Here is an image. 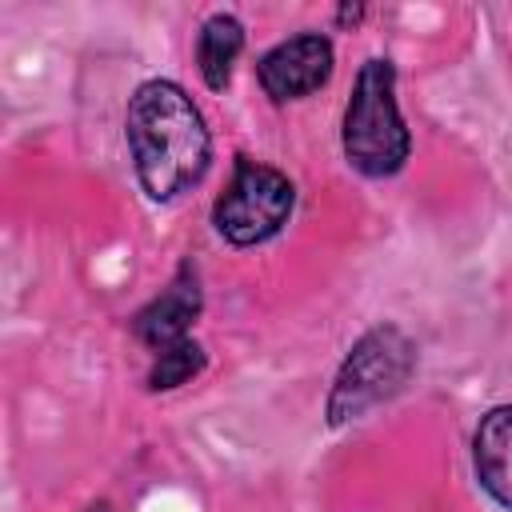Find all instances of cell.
Wrapping results in <instances>:
<instances>
[{
	"label": "cell",
	"mask_w": 512,
	"mask_h": 512,
	"mask_svg": "<svg viewBox=\"0 0 512 512\" xmlns=\"http://www.w3.org/2000/svg\"><path fill=\"white\" fill-rule=\"evenodd\" d=\"M332 64H336V48L324 32H296L272 44L256 60V80L272 104H288L324 88L332 76Z\"/></svg>",
	"instance_id": "obj_5"
},
{
	"label": "cell",
	"mask_w": 512,
	"mask_h": 512,
	"mask_svg": "<svg viewBox=\"0 0 512 512\" xmlns=\"http://www.w3.org/2000/svg\"><path fill=\"white\" fill-rule=\"evenodd\" d=\"M364 16H368L364 4H340V8H336V20H340V24H360Z\"/></svg>",
	"instance_id": "obj_10"
},
{
	"label": "cell",
	"mask_w": 512,
	"mask_h": 512,
	"mask_svg": "<svg viewBox=\"0 0 512 512\" xmlns=\"http://www.w3.org/2000/svg\"><path fill=\"white\" fill-rule=\"evenodd\" d=\"M204 364H208L204 348H200L196 340H184V344H176V348L152 356V368H148L144 384H148V392H172V388L192 384V380L204 372Z\"/></svg>",
	"instance_id": "obj_9"
},
{
	"label": "cell",
	"mask_w": 512,
	"mask_h": 512,
	"mask_svg": "<svg viewBox=\"0 0 512 512\" xmlns=\"http://www.w3.org/2000/svg\"><path fill=\"white\" fill-rule=\"evenodd\" d=\"M292 208H296V188L280 168L252 156H236L232 176L212 204V224L232 248H256L280 236Z\"/></svg>",
	"instance_id": "obj_4"
},
{
	"label": "cell",
	"mask_w": 512,
	"mask_h": 512,
	"mask_svg": "<svg viewBox=\"0 0 512 512\" xmlns=\"http://www.w3.org/2000/svg\"><path fill=\"white\" fill-rule=\"evenodd\" d=\"M340 148H344V160L368 180H388L408 164L412 132H408L400 104H396L392 60L372 56L360 64L352 92H348V104H344Z\"/></svg>",
	"instance_id": "obj_2"
},
{
	"label": "cell",
	"mask_w": 512,
	"mask_h": 512,
	"mask_svg": "<svg viewBox=\"0 0 512 512\" xmlns=\"http://www.w3.org/2000/svg\"><path fill=\"white\" fill-rule=\"evenodd\" d=\"M472 468L480 488L512 512V404H496L480 416L472 436Z\"/></svg>",
	"instance_id": "obj_7"
},
{
	"label": "cell",
	"mask_w": 512,
	"mask_h": 512,
	"mask_svg": "<svg viewBox=\"0 0 512 512\" xmlns=\"http://www.w3.org/2000/svg\"><path fill=\"white\" fill-rule=\"evenodd\" d=\"M204 312V292H200V276L192 268V260H184L176 268V276L168 280V288L160 296H152L136 316H132V336L152 352H168L176 344L188 340L192 324Z\"/></svg>",
	"instance_id": "obj_6"
},
{
	"label": "cell",
	"mask_w": 512,
	"mask_h": 512,
	"mask_svg": "<svg viewBox=\"0 0 512 512\" xmlns=\"http://www.w3.org/2000/svg\"><path fill=\"white\" fill-rule=\"evenodd\" d=\"M84 512H108V504H92V508H84Z\"/></svg>",
	"instance_id": "obj_11"
},
{
	"label": "cell",
	"mask_w": 512,
	"mask_h": 512,
	"mask_svg": "<svg viewBox=\"0 0 512 512\" xmlns=\"http://www.w3.org/2000/svg\"><path fill=\"white\" fill-rule=\"evenodd\" d=\"M124 140L132 172L148 200L172 204L196 188L212 164V132L176 80H144L128 96Z\"/></svg>",
	"instance_id": "obj_1"
},
{
	"label": "cell",
	"mask_w": 512,
	"mask_h": 512,
	"mask_svg": "<svg viewBox=\"0 0 512 512\" xmlns=\"http://www.w3.org/2000/svg\"><path fill=\"white\" fill-rule=\"evenodd\" d=\"M412 372H416L412 336L392 320L368 328L336 368V380H332L328 400H324L328 428H344V424L368 416L372 408H380L384 400L404 392Z\"/></svg>",
	"instance_id": "obj_3"
},
{
	"label": "cell",
	"mask_w": 512,
	"mask_h": 512,
	"mask_svg": "<svg viewBox=\"0 0 512 512\" xmlns=\"http://www.w3.org/2000/svg\"><path fill=\"white\" fill-rule=\"evenodd\" d=\"M244 52V24L232 12H212L196 32V68L212 92H224Z\"/></svg>",
	"instance_id": "obj_8"
}]
</instances>
